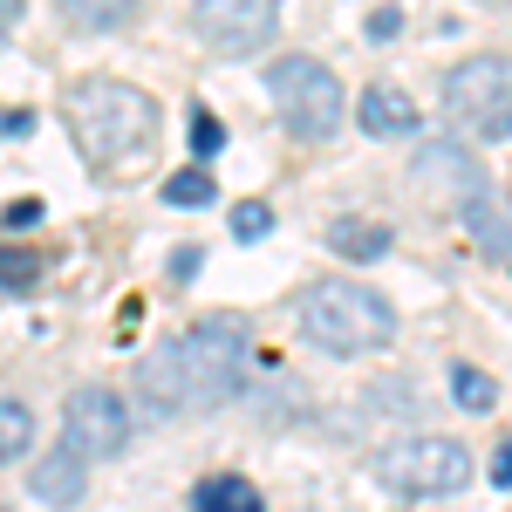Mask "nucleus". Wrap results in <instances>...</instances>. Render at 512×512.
Instances as JSON below:
<instances>
[{
    "label": "nucleus",
    "instance_id": "nucleus-7",
    "mask_svg": "<svg viewBox=\"0 0 512 512\" xmlns=\"http://www.w3.org/2000/svg\"><path fill=\"white\" fill-rule=\"evenodd\" d=\"M123 444H130V410H123V396L82 383V390L62 403V451H76L82 465H96V458H117Z\"/></svg>",
    "mask_w": 512,
    "mask_h": 512
},
{
    "label": "nucleus",
    "instance_id": "nucleus-19",
    "mask_svg": "<svg viewBox=\"0 0 512 512\" xmlns=\"http://www.w3.org/2000/svg\"><path fill=\"white\" fill-rule=\"evenodd\" d=\"M41 280V260L28 246H0V294H28Z\"/></svg>",
    "mask_w": 512,
    "mask_h": 512
},
{
    "label": "nucleus",
    "instance_id": "nucleus-5",
    "mask_svg": "<svg viewBox=\"0 0 512 512\" xmlns=\"http://www.w3.org/2000/svg\"><path fill=\"white\" fill-rule=\"evenodd\" d=\"M376 478L403 492V499H444L472 478V451L458 437H437V431H417V437H396L376 451Z\"/></svg>",
    "mask_w": 512,
    "mask_h": 512
},
{
    "label": "nucleus",
    "instance_id": "nucleus-17",
    "mask_svg": "<svg viewBox=\"0 0 512 512\" xmlns=\"http://www.w3.org/2000/svg\"><path fill=\"white\" fill-rule=\"evenodd\" d=\"M212 198H219V178H212L205 164H185V171L164 178V205H178V212H185V205H212Z\"/></svg>",
    "mask_w": 512,
    "mask_h": 512
},
{
    "label": "nucleus",
    "instance_id": "nucleus-16",
    "mask_svg": "<svg viewBox=\"0 0 512 512\" xmlns=\"http://www.w3.org/2000/svg\"><path fill=\"white\" fill-rule=\"evenodd\" d=\"M451 403L472 410V417H485V410H499V383H492L485 369H472V362H458V369H451Z\"/></svg>",
    "mask_w": 512,
    "mask_h": 512
},
{
    "label": "nucleus",
    "instance_id": "nucleus-22",
    "mask_svg": "<svg viewBox=\"0 0 512 512\" xmlns=\"http://www.w3.org/2000/svg\"><path fill=\"white\" fill-rule=\"evenodd\" d=\"M396 28H403L396 7H376V14H369V41H396Z\"/></svg>",
    "mask_w": 512,
    "mask_h": 512
},
{
    "label": "nucleus",
    "instance_id": "nucleus-9",
    "mask_svg": "<svg viewBox=\"0 0 512 512\" xmlns=\"http://www.w3.org/2000/svg\"><path fill=\"white\" fill-rule=\"evenodd\" d=\"M410 178H417V185L431 192V205H444V212H465L472 198H485V171H478L472 144H458V137H431V144H417Z\"/></svg>",
    "mask_w": 512,
    "mask_h": 512
},
{
    "label": "nucleus",
    "instance_id": "nucleus-12",
    "mask_svg": "<svg viewBox=\"0 0 512 512\" xmlns=\"http://www.w3.org/2000/svg\"><path fill=\"white\" fill-rule=\"evenodd\" d=\"M458 219H465V233H472V246L485 260H512V205H499V198L485 192V198H472Z\"/></svg>",
    "mask_w": 512,
    "mask_h": 512
},
{
    "label": "nucleus",
    "instance_id": "nucleus-20",
    "mask_svg": "<svg viewBox=\"0 0 512 512\" xmlns=\"http://www.w3.org/2000/svg\"><path fill=\"white\" fill-rule=\"evenodd\" d=\"M233 233L253 246V239H267L274 233V205L267 198H246V205H233Z\"/></svg>",
    "mask_w": 512,
    "mask_h": 512
},
{
    "label": "nucleus",
    "instance_id": "nucleus-10",
    "mask_svg": "<svg viewBox=\"0 0 512 512\" xmlns=\"http://www.w3.org/2000/svg\"><path fill=\"white\" fill-rule=\"evenodd\" d=\"M362 130L369 137H417V96H403L396 82H369L362 89Z\"/></svg>",
    "mask_w": 512,
    "mask_h": 512
},
{
    "label": "nucleus",
    "instance_id": "nucleus-11",
    "mask_svg": "<svg viewBox=\"0 0 512 512\" xmlns=\"http://www.w3.org/2000/svg\"><path fill=\"white\" fill-rule=\"evenodd\" d=\"M82 485H89V465H82L76 451H48V458H35V499L41 506H76Z\"/></svg>",
    "mask_w": 512,
    "mask_h": 512
},
{
    "label": "nucleus",
    "instance_id": "nucleus-18",
    "mask_svg": "<svg viewBox=\"0 0 512 512\" xmlns=\"http://www.w3.org/2000/svg\"><path fill=\"white\" fill-rule=\"evenodd\" d=\"M28 444H35V417L14 396H0V465L7 458H28Z\"/></svg>",
    "mask_w": 512,
    "mask_h": 512
},
{
    "label": "nucleus",
    "instance_id": "nucleus-1",
    "mask_svg": "<svg viewBox=\"0 0 512 512\" xmlns=\"http://www.w3.org/2000/svg\"><path fill=\"white\" fill-rule=\"evenodd\" d=\"M253 362V335L239 315H198L178 342H164L137 362V403L151 417H178V410H212L239 396Z\"/></svg>",
    "mask_w": 512,
    "mask_h": 512
},
{
    "label": "nucleus",
    "instance_id": "nucleus-3",
    "mask_svg": "<svg viewBox=\"0 0 512 512\" xmlns=\"http://www.w3.org/2000/svg\"><path fill=\"white\" fill-rule=\"evenodd\" d=\"M301 328L328 355H376V349H390V335H396V308L383 294L355 287V280H315L301 294Z\"/></svg>",
    "mask_w": 512,
    "mask_h": 512
},
{
    "label": "nucleus",
    "instance_id": "nucleus-25",
    "mask_svg": "<svg viewBox=\"0 0 512 512\" xmlns=\"http://www.w3.org/2000/svg\"><path fill=\"white\" fill-rule=\"evenodd\" d=\"M485 472H492V485H512V437L492 451V465H485Z\"/></svg>",
    "mask_w": 512,
    "mask_h": 512
},
{
    "label": "nucleus",
    "instance_id": "nucleus-4",
    "mask_svg": "<svg viewBox=\"0 0 512 512\" xmlns=\"http://www.w3.org/2000/svg\"><path fill=\"white\" fill-rule=\"evenodd\" d=\"M444 117L465 137L506 144L512 137V55H472L444 76Z\"/></svg>",
    "mask_w": 512,
    "mask_h": 512
},
{
    "label": "nucleus",
    "instance_id": "nucleus-24",
    "mask_svg": "<svg viewBox=\"0 0 512 512\" xmlns=\"http://www.w3.org/2000/svg\"><path fill=\"white\" fill-rule=\"evenodd\" d=\"M35 130V110H0V137H28Z\"/></svg>",
    "mask_w": 512,
    "mask_h": 512
},
{
    "label": "nucleus",
    "instance_id": "nucleus-13",
    "mask_svg": "<svg viewBox=\"0 0 512 512\" xmlns=\"http://www.w3.org/2000/svg\"><path fill=\"white\" fill-rule=\"evenodd\" d=\"M192 512H267V506H260L253 478H239V472H212V478H198Z\"/></svg>",
    "mask_w": 512,
    "mask_h": 512
},
{
    "label": "nucleus",
    "instance_id": "nucleus-21",
    "mask_svg": "<svg viewBox=\"0 0 512 512\" xmlns=\"http://www.w3.org/2000/svg\"><path fill=\"white\" fill-rule=\"evenodd\" d=\"M185 137H192V158H219V144H226V130H219V117L212 110H192V123H185Z\"/></svg>",
    "mask_w": 512,
    "mask_h": 512
},
{
    "label": "nucleus",
    "instance_id": "nucleus-23",
    "mask_svg": "<svg viewBox=\"0 0 512 512\" xmlns=\"http://www.w3.org/2000/svg\"><path fill=\"white\" fill-rule=\"evenodd\" d=\"M7 226H14V233H21V226H41V198H14V205H7Z\"/></svg>",
    "mask_w": 512,
    "mask_h": 512
},
{
    "label": "nucleus",
    "instance_id": "nucleus-15",
    "mask_svg": "<svg viewBox=\"0 0 512 512\" xmlns=\"http://www.w3.org/2000/svg\"><path fill=\"white\" fill-rule=\"evenodd\" d=\"M62 14L76 28H89V35H117V28H130L144 14V0H62Z\"/></svg>",
    "mask_w": 512,
    "mask_h": 512
},
{
    "label": "nucleus",
    "instance_id": "nucleus-6",
    "mask_svg": "<svg viewBox=\"0 0 512 512\" xmlns=\"http://www.w3.org/2000/svg\"><path fill=\"white\" fill-rule=\"evenodd\" d=\"M267 96H274L280 123L301 144L335 137V123H342V82L328 76V62H315V55H280L267 69Z\"/></svg>",
    "mask_w": 512,
    "mask_h": 512
},
{
    "label": "nucleus",
    "instance_id": "nucleus-8",
    "mask_svg": "<svg viewBox=\"0 0 512 512\" xmlns=\"http://www.w3.org/2000/svg\"><path fill=\"white\" fill-rule=\"evenodd\" d=\"M192 28L212 55H253L280 28V0H198Z\"/></svg>",
    "mask_w": 512,
    "mask_h": 512
},
{
    "label": "nucleus",
    "instance_id": "nucleus-26",
    "mask_svg": "<svg viewBox=\"0 0 512 512\" xmlns=\"http://www.w3.org/2000/svg\"><path fill=\"white\" fill-rule=\"evenodd\" d=\"M21 14H28V0H0V35H7V28H14Z\"/></svg>",
    "mask_w": 512,
    "mask_h": 512
},
{
    "label": "nucleus",
    "instance_id": "nucleus-14",
    "mask_svg": "<svg viewBox=\"0 0 512 512\" xmlns=\"http://www.w3.org/2000/svg\"><path fill=\"white\" fill-rule=\"evenodd\" d=\"M328 246H335L342 260H362V267H369V260L390 253V226H376V219H335V226H328Z\"/></svg>",
    "mask_w": 512,
    "mask_h": 512
},
{
    "label": "nucleus",
    "instance_id": "nucleus-2",
    "mask_svg": "<svg viewBox=\"0 0 512 512\" xmlns=\"http://www.w3.org/2000/svg\"><path fill=\"white\" fill-rule=\"evenodd\" d=\"M62 123L76 137L82 164L110 171L123 164L130 151H151V130H158V96L130 89V82H110V76H89V82H69L62 89Z\"/></svg>",
    "mask_w": 512,
    "mask_h": 512
}]
</instances>
